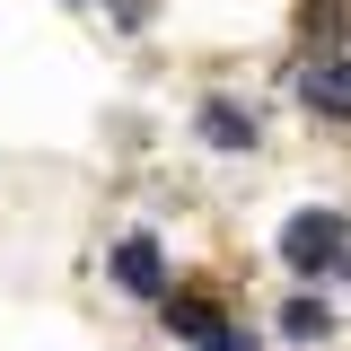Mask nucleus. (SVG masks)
Wrapping results in <instances>:
<instances>
[{"instance_id":"nucleus-1","label":"nucleus","mask_w":351,"mask_h":351,"mask_svg":"<svg viewBox=\"0 0 351 351\" xmlns=\"http://www.w3.org/2000/svg\"><path fill=\"white\" fill-rule=\"evenodd\" d=\"M343 246H351V219L343 211H299L290 228H281V263H290V272H325Z\"/></svg>"},{"instance_id":"nucleus-2","label":"nucleus","mask_w":351,"mask_h":351,"mask_svg":"<svg viewBox=\"0 0 351 351\" xmlns=\"http://www.w3.org/2000/svg\"><path fill=\"white\" fill-rule=\"evenodd\" d=\"M114 281H123L132 299H167V255H158V237H123V246H114Z\"/></svg>"},{"instance_id":"nucleus-3","label":"nucleus","mask_w":351,"mask_h":351,"mask_svg":"<svg viewBox=\"0 0 351 351\" xmlns=\"http://www.w3.org/2000/svg\"><path fill=\"white\" fill-rule=\"evenodd\" d=\"M307 106L334 114V123H351V62H316L307 71Z\"/></svg>"},{"instance_id":"nucleus-4","label":"nucleus","mask_w":351,"mask_h":351,"mask_svg":"<svg viewBox=\"0 0 351 351\" xmlns=\"http://www.w3.org/2000/svg\"><path fill=\"white\" fill-rule=\"evenodd\" d=\"M202 141H211V149H255V114H237L228 97H211V106H202Z\"/></svg>"},{"instance_id":"nucleus-5","label":"nucleus","mask_w":351,"mask_h":351,"mask_svg":"<svg viewBox=\"0 0 351 351\" xmlns=\"http://www.w3.org/2000/svg\"><path fill=\"white\" fill-rule=\"evenodd\" d=\"M325 325H334V307H325V299H290V307H281V334H290V343H316Z\"/></svg>"},{"instance_id":"nucleus-6","label":"nucleus","mask_w":351,"mask_h":351,"mask_svg":"<svg viewBox=\"0 0 351 351\" xmlns=\"http://www.w3.org/2000/svg\"><path fill=\"white\" fill-rule=\"evenodd\" d=\"M167 325H176V334H193V343H202V334H219V307L184 290V299H167Z\"/></svg>"}]
</instances>
